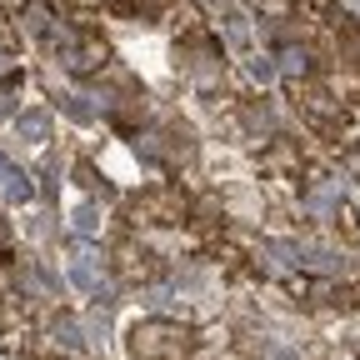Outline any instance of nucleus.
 I'll list each match as a JSON object with an SVG mask.
<instances>
[{
	"instance_id": "11",
	"label": "nucleus",
	"mask_w": 360,
	"mask_h": 360,
	"mask_svg": "<svg viewBox=\"0 0 360 360\" xmlns=\"http://www.w3.org/2000/svg\"><path fill=\"white\" fill-rule=\"evenodd\" d=\"M340 6H345V11H355V15H360V0H340Z\"/></svg>"
},
{
	"instance_id": "4",
	"label": "nucleus",
	"mask_w": 360,
	"mask_h": 360,
	"mask_svg": "<svg viewBox=\"0 0 360 360\" xmlns=\"http://www.w3.org/2000/svg\"><path fill=\"white\" fill-rule=\"evenodd\" d=\"M15 130L25 135V141H45V135H51V115H45V110H20V120H15Z\"/></svg>"
},
{
	"instance_id": "10",
	"label": "nucleus",
	"mask_w": 360,
	"mask_h": 360,
	"mask_svg": "<svg viewBox=\"0 0 360 360\" xmlns=\"http://www.w3.org/2000/svg\"><path fill=\"white\" fill-rule=\"evenodd\" d=\"M0 75H11V56H0Z\"/></svg>"
},
{
	"instance_id": "1",
	"label": "nucleus",
	"mask_w": 360,
	"mask_h": 360,
	"mask_svg": "<svg viewBox=\"0 0 360 360\" xmlns=\"http://www.w3.org/2000/svg\"><path fill=\"white\" fill-rule=\"evenodd\" d=\"M130 360H186V330H175L165 321L135 326L130 335Z\"/></svg>"
},
{
	"instance_id": "3",
	"label": "nucleus",
	"mask_w": 360,
	"mask_h": 360,
	"mask_svg": "<svg viewBox=\"0 0 360 360\" xmlns=\"http://www.w3.org/2000/svg\"><path fill=\"white\" fill-rule=\"evenodd\" d=\"M65 250H70V281H75L80 290H96V270H90V255H85L75 240H70Z\"/></svg>"
},
{
	"instance_id": "5",
	"label": "nucleus",
	"mask_w": 360,
	"mask_h": 360,
	"mask_svg": "<svg viewBox=\"0 0 360 360\" xmlns=\"http://www.w3.org/2000/svg\"><path fill=\"white\" fill-rule=\"evenodd\" d=\"M0 195L6 200H30V180L20 170H11V165H0Z\"/></svg>"
},
{
	"instance_id": "6",
	"label": "nucleus",
	"mask_w": 360,
	"mask_h": 360,
	"mask_svg": "<svg viewBox=\"0 0 360 360\" xmlns=\"http://www.w3.org/2000/svg\"><path fill=\"white\" fill-rule=\"evenodd\" d=\"M305 60H310V56H305V51H295V45H285V51H281V70H285V75H295V70L305 75V70H310Z\"/></svg>"
},
{
	"instance_id": "9",
	"label": "nucleus",
	"mask_w": 360,
	"mask_h": 360,
	"mask_svg": "<svg viewBox=\"0 0 360 360\" xmlns=\"http://www.w3.org/2000/svg\"><path fill=\"white\" fill-rule=\"evenodd\" d=\"M345 165H350V175L360 180V146H350V150H345Z\"/></svg>"
},
{
	"instance_id": "2",
	"label": "nucleus",
	"mask_w": 360,
	"mask_h": 360,
	"mask_svg": "<svg viewBox=\"0 0 360 360\" xmlns=\"http://www.w3.org/2000/svg\"><path fill=\"white\" fill-rule=\"evenodd\" d=\"M60 60H65V70L90 75V70H101V65H105V45H101L96 35H75L65 51H60Z\"/></svg>"
},
{
	"instance_id": "8",
	"label": "nucleus",
	"mask_w": 360,
	"mask_h": 360,
	"mask_svg": "<svg viewBox=\"0 0 360 360\" xmlns=\"http://www.w3.org/2000/svg\"><path fill=\"white\" fill-rule=\"evenodd\" d=\"M250 75H255V80H270L276 70H270V60H265V56H255V60H250Z\"/></svg>"
},
{
	"instance_id": "7",
	"label": "nucleus",
	"mask_w": 360,
	"mask_h": 360,
	"mask_svg": "<svg viewBox=\"0 0 360 360\" xmlns=\"http://www.w3.org/2000/svg\"><path fill=\"white\" fill-rule=\"evenodd\" d=\"M75 225H80V231L90 236V231H96V225H101V220H96V210H90V205H80V210H75Z\"/></svg>"
}]
</instances>
